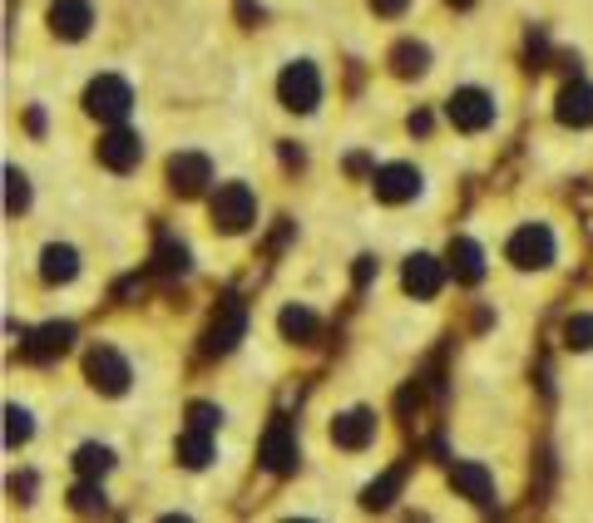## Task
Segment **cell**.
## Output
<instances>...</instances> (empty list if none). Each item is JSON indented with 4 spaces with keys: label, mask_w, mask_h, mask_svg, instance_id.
Returning a JSON list of instances; mask_svg holds the SVG:
<instances>
[{
    "label": "cell",
    "mask_w": 593,
    "mask_h": 523,
    "mask_svg": "<svg viewBox=\"0 0 593 523\" xmlns=\"http://www.w3.org/2000/svg\"><path fill=\"white\" fill-rule=\"evenodd\" d=\"M5 208L10 212H25L30 208V178L20 168H5Z\"/></svg>",
    "instance_id": "26"
},
{
    "label": "cell",
    "mask_w": 593,
    "mask_h": 523,
    "mask_svg": "<svg viewBox=\"0 0 593 523\" xmlns=\"http://www.w3.org/2000/svg\"><path fill=\"white\" fill-rule=\"evenodd\" d=\"M440 281H445V271H440V262H435V257L420 252V257L406 262V291H410V297H435Z\"/></svg>",
    "instance_id": "16"
},
{
    "label": "cell",
    "mask_w": 593,
    "mask_h": 523,
    "mask_svg": "<svg viewBox=\"0 0 593 523\" xmlns=\"http://www.w3.org/2000/svg\"><path fill=\"white\" fill-rule=\"evenodd\" d=\"M242 331H248V311H242V301H228L218 316H212V326H208V340H203V346L212 350V356H228V350L242 340Z\"/></svg>",
    "instance_id": "10"
},
{
    "label": "cell",
    "mask_w": 593,
    "mask_h": 523,
    "mask_svg": "<svg viewBox=\"0 0 593 523\" xmlns=\"http://www.w3.org/2000/svg\"><path fill=\"white\" fill-rule=\"evenodd\" d=\"M406 474H410V459H400V464H390V469L381 474V479H376L371 488H366V504L371 508H386L390 498L400 494V484H406Z\"/></svg>",
    "instance_id": "20"
},
{
    "label": "cell",
    "mask_w": 593,
    "mask_h": 523,
    "mask_svg": "<svg viewBox=\"0 0 593 523\" xmlns=\"http://www.w3.org/2000/svg\"><path fill=\"white\" fill-rule=\"evenodd\" d=\"M371 188L381 202H406V198H416L420 173L410 163H381V168H371Z\"/></svg>",
    "instance_id": "7"
},
{
    "label": "cell",
    "mask_w": 593,
    "mask_h": 523,
    "mask_svg": "<svg viewBox=\"0 0 593 523\" xmlns=\"http://www.w3.org/2000/svg\"><path fill=\"white\" fill-rule=\"evenodd\" d=\"M509 262L519 271H539V267H549L554 262V232L544 222H529V227H519V232L509 237Z\"/></svg>",
    "instance_id": "3"
},
{
    "label": "cell",
    "mask_w": 593,
    "mask_h": 523,
    "mask_svg": "<svg viewBox=\"0 0 593 523\" xmlns=\"http://www.w3.org/2000/svg\"><path fill=\"white\" fill-rule=\"evenodd\" d=\"M558 123H568V129L593 123V89L584 84V79H574V84L558 89Z\"/></svg>",
    "instance_id": "14"
},
{
    "label": "cell",
    "mask_w": 593,
    "mask_h": 523,
    "mask_svg": "<svg viewBox=\"0 0 593 523\" xmlns=\"http://www.w3.org/2000/svg\"><path fill=\"white\" fill-rule=\"evenodd\" d=\"M425 60H430V50H425V44H416V40H400L396 50H390V70L396 74H420L425 70Z\"/></svg>",
    "instance_id": "23"
},
{
    "label": "cell",
    "mask_w": 593,
    "mask_h": 523,
    "mask_svg": "<svg viewBox=\"0 0 593 523\" xmlns=\"http://www.w3.org/2000/svg\"><path fill=\"white\" fill-rule=\"evenodd\" d=\"M10 488H15V494H25V498H30V494H35V474H20V479L10 484Z\"/></svg>",
    "instance_id": "33"
},
{
    "label": "cell",
    "mask_w": 593,
    "mask_h": 523,
    "mask_svg": "<svg viewBox=\"0 0 593 523\" xmlns=\"http://www.w3.org/2000/svg\"><path fill=\"white\" fill-rule=\"evenodd\" d=\"M262 464L272 474H292L297 469V435H292L287 419H272V425H267V435H262Z\"/></svg>",
    "instance_id": "9"
},
{
    "label": "cell",
    "mask_w": 593,
    "mask_h": 523,
    "mask_svg": "<svg viewBox=\"0 0 593 523\" xmlns=\"http://www.w3.org/2000/svg\"><path fill=\"white\" fill-rule=\"evenodd\" d=\"M74 271H80V257H74V247H60V242H50L44 247V257H40V277L50 281H70Z\"/></svg>",
    "instance_id": "18"
},
{
    "label": "cell",
    "mask_w": 593,
    "mask_h": 523,
    "mask_svg": "<svg viewBox=\"0 0 593 523\" xmlns=\"http://www.w3.org/2000/svg\"><path fill=\"white\" fill-rule=\"evenodd\" d=\"M406 5H410V0H371V10H376V15H400Z\"/></svg>",
    "instance_id": "31"
},
{
    "label": "cell",
    "mask_w": 593,
    "mask_h": 523,
    "mask_svg": "<svg viewBox=\"0 0 593 523\" xmlns=\"http://www.w3.org/2000/svg\"><path fill=\"white\" fill-rule=\"evenodd\" d=\"M30 429H35V425H30V415L20 410V405H10V410H5V445L20 449L30 439Z\"/></svg>",
    "instance_id": "28"
},
{
    "label": "cell",
    "mask_w": 593,
    "mask_h": 523,
    "mask_svg": "<svg viewBox=\"0 0 593 523\" xmlns=\"http://www.w3.org/2000/svg\"><path fill=\"white\" fill-rule=\"evenodd\" d=\"M70 504L80 508V514H104V488H99L94 479H84V484L70 488Z\"/></svg>",
    "instance_id": "27"
},
{
    "label": "cell",
    "mask_w": 593,
    "mask_h": 523,
    "mask_svg": "<svg viewBox=\"0 0 593 523\" xmlns=\"http://www.w3.org/2000/svg\"><path fill=\"white\" fill-rule=\"evenodd\" d=\"M455 5H469V0H455Z\"/></svg>",
    "instance_id": "36"
},
{
    "label": "cell",
    "mask_w": 593,
    "mask_h": 523,
    "mask_svg": "<svg viewBox=\"0 0 593 523\" xmlns=\"http://www.w3.org/2000/svg\"><path fill=\"white\" fill-rule=\"evenodd\" d=\"M277 94H282V104L292 113H307V109H317V99H321V74L311 70L307 60H297L277 79Z\"/></svg>",
    "instance_id": "4"
},
{
    "label": "cell",
    "mask_w": 593,
    "mask_h": 523,
    "mask_svg": "<svg viewBox=\"0 0 593 523\" xmlns=\"http://www.w3.org/2000/svg\"><path fill=\"white\" fill-rule=\"evenodd\" d=\"M169 183H173V192H183V198H198V192L212 183V163L203 153H173L169 158Z\"/></svg>",
    "instance_id": "8"
},
{
    "label": "cell",
    "mask_w": 593,
    "mask_h": 523,
    "mask_svg": "<svg viewBox=\"0 0 593 523\" xmlns=\"http://www.w3.org/2000/svg\"><path fill=\"white\" fill-rule=\"evenodd\" d=\"M188 419H193V429H212V425H222V410L208 400H198V405H188Z\"/></svg>",
    "instance_id": "30"
},
{
    "label": "cell",
    "mask_w": 593,
    "mask_h": 523,
    "mask_svg": "<svg viewBox=\"0 0 593 523\" xmlns=\"http://www.w3.org/2000/svg\"><path fill=\"white\" fill-rule=\"evenodd\" d=\"M84 109L104 123H124V113L133 109V89L119 74H99L94 84L84 89Z\"/></svg>",
    "instance_id": "2"
},
{
    "label": "cell",
    "mask_w": 593,
    "mask_h": 523,
    "mask_svg": "<svg viewBox=\"0 0 593 523\" xmlns=\"http://www.w3.org/2000/svg\"><path fill=\"white\" fill-rule=\"evenodd\" d=\"M450 484L460 488L465 498H475L479 508L495 504V479H489V469H479V464H455V469H450Z\"/></svg>",
    "instance_id": "15"
},
{
    "label": "cell",
    "mask_w": 593,
    "mask_h": 523,
    "mask_svg": "<svg viewBox=\"0 0 593 523\" xmlns=\"http://www.w3.org/2000/svg\"><path fill=\"white\" fill-rule=\"evenodd\" d=\"M212 222L222 227V232H248L257 222V198L248 183H222L212 192Z\"/></svg>",
    "instance_id": "1"
},
{
    "label": "cell",
    "mask_w": 593,
    "mask_h": 523,
    "mask_svg": "<svg viewBox=\"0 0 593 523\" xmlns=\"http://www.w3.org/2000/svg\"><path fill=\"white\" fill-rule=\"evenodd\" d=\"M371 271H376V262H371V257L356 262V287H366V281H371Z\"/></svg>",
    "instance_id": "32"
},
{
    "label": "cell",
    "mask_w": 593,
    "mask_h": 523,
    "mask_svg": "<svg viewBox=\"0 0 593 523\" xmlns=\"http://www.w3.org/2000/svg\"><path fill=\"white\" fill-rule=\"evenodd\" d=\"M84 375H89V385L94 390H104V395H124L129 390V366H124V356H119L114 346H94L84 356Z\"/></svg>",
    "instance_id": "5"
},
{
    "label": "cell",
    "mask_w": 593,
    "mask_h": 523,
    "mask_svg": "<svg viewBox=\"0 0 593 523\" xmlns=\"http://www.w3.org/2000/svg\"><path fill=\"white\" fill-rule=\"evenodd\" d=\"M153 271H159V277H183V271H188V247L163 237L159 252H153Z\"/></svg>",
    "instance_id": "24"
},
{
    "label": "cell",
    "mask_w": 593,
    "mask_h": 523,
    "mask_svg": "<svg viewBox=\"0 0 593 523\" xmlns=\"http://www.w3.org/2000/svg\"><path fill=\"white\" fill-rule=\"evenodd\" d=\"M143 158V143H139V133H129V129H109L104 139H99V163H109L114 173H129L133 163Z\"/></svg>",
    "instance_id": "11"
},
{
    "label": "cell",
    "mask_w": 593,
    "mask_h": 523,
    "mask_svg": "<svg viewBox=\"0 0 593 523\" xmlns=\"http://www.w3.org/2000/svg\"><path fill=\"white\" fill-rule=\"evenodd\" d=\"M74 340V326L70 321H50V326H40V331H30V340H25V356H35V360H44V356H60L64 346Z\"/></svg>",
    "instance_id": "17"
},
{
    "label": "cell",
    "mask_w": 593,
    "mask_h": 523,
    "mask_svg": "<svg viewBox=\"0 0 593 523\" xmlns=\"http://www.w3.org/2000/svg\"><path fill=\"white\" fill-rule=\"evenodd\" d=\"M410 133H430V113H410Z\"/></svg>",
    "instance_id": "34"
},
{
    "label": "cell",
    "mask_w": 593,
    "mask_h": 523,
    "mask_svg": "<svg viewBox=\"0 0 593 523\" xmlns=\"http://www.w3.org/2000/svg\"><path fill=\"white\" fill-rule=\"evenodd\" d=\"M450 267H455V277H460V281H479V277H485V252H479L469 237H455V242H450Z\"/></svg>",
    "instance_id": "19"
},
{
    "label": "cell",
    "mask_w": 593,
    "mask_h": 523,
    "mask_svg": "<svg viewBox=\"0 0 593 523\" xmlns=\"http://www.w3.org/2000/svg\"><path fill=\"white\" fill-rule=\"evenodd\" d=\"M25 123H30V133H40V129H44V113H40V109H30V113H25Z\"/></svg>",
    "instance_id": "35"
},
{
    "label": "cell",
    "mask_w": 593,
    "mask_h": 523,
    "mask_svg": "<svg viewBox=\"0 0 593 523\" xmlns=\"http://www.w3.org/2000/svg\"><path fill=\"white\" fill-rule=\"evenodd\" d=\"M208 459H212V439H208V429H188V435L178 439V464H188V469H203Z\"/></svg>",
    "instance_id": "21"
},
{
    "label": "cell",
    "mask_w": 593,
    "mask_h": 523,
    "mask_svg": "<svg viewBox=\"0 0 593 523\" xmlns=\"http://www.w3.org/2000/svg\"><path fill=\"white\" fill-rule=\"evenodd\" d=\"M277 326H282L287 340H311V336H317V316H311L307 306H282Z\"/></svg>",
    "instance_id": "22"
},
{
    "label": "cell",
    "mask_w": 593,
    "mask_h": 523,
    "mask_svg": "<svg viewBox=\"0 0 593 523\" xmlns=\"http://www.w3.org/2000/svg\"><path fill=\"white\" fill-rule=\"evenodd\" d=\"M109 464H114V454L104 445H80L74 449V469L84 474V479H99V474H109Z\"/></svg>",
    "instance_id": "25"
},
{
    "label": "cell",
    "mask_w": 593,
    "mask_h": 523,
    "mask_svg": "<svg viewBox=\"0 0 593 523\" xmlns=\"http://www.w3.org/2000/svg\"><path fill=\"white\" fill-rule=\"evenodd\" d=\"M564 340L574 350H588L593 346V316L588 311H578V316H568V326H564Z\"/></svg>",
    "instance_id": "29"
},
{
    "label": "cell",
    "mask_w": 593,
    "mask_h": 523,
    "mask_svg": "<svg viewBox=\"0 0 593 523\" xmlns=\"http://www.w3.org/2000/svg\"><path fill=\"white\" fill-rule=\"evenodd\" d=\"M445 113H450L455 129L479 133V129H489V123H495V99H489L485 89H455L450 104H445Z\"/></svg>",
    "instance_id": "6"
},
{
    "label": "cell",
    "mask_w": 593,
    "mask_h": 523,
    "mask_svg": "<svg viewBox=\"0 0 593 523\" xmlns=\"http://www.w3.org/2000/svg\"><path fill=\"white\" fill-rule=\"evenodd\" d=\"M376 439V415L371 410H346L331 419V445L337 449H366Z\"/></svg>",
    "instance_id": "12"
},
{
    "label": "cell",
    "mask_w": 593,
    "mask_h": 523,
    "mask_svg": "<svg viewBox=\"0 0 593 523\" xmlns=\"http://www.w3.org/2000/svg\"><path fill=\"white\" fill-rule=\"evenodd\" d=\"M89 25H94L89 0H54V5H50V30L60 40H84Z\"/></svg>",
    "instance_id": "13"
}]
</instances>
